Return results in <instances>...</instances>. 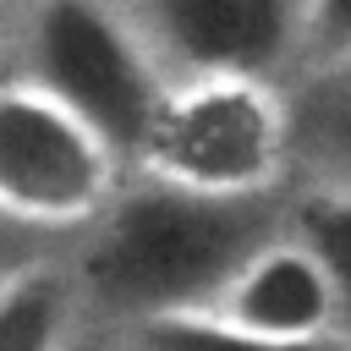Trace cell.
<instances>
[{"label":"cell","instance_id":"1","mask_svg":"<svg viewBox=\"0 0 351 351\" xmlns=\"http://www.w3.org/2000/svg\"><path fill=\"white\" fill-rule=\"evenodd\" d=\"M291 225V192H203L126 170L115 197L66 241L93 329L208 313L241 263Z\"/></svg>","mask_w":351,"mask_h":351},{"label":"cell","instance_id":"2","mask_svg":"<svg viewBox=\"0 0 351 351\" xmlns=\"http://www.w3.org/2000/svg\"><path fill=\"white\" fill-rule=\"evenodd\" d=\"M16 77L77 110L126 165H137L170 93L126 0H22Z\"/></svg>","mask_w":351,"mask_h":351},{"label":"cell","instance_id":"3","mask_svg":"<svg viewBox=\"0 0 351 351\" xmlns=\"http://www.w3.org/2000/svg\"><path fill=\"white\" fill-rule=\"evenodd\" d=\"M132 170L203 192H291L285 88L258 77L170 82Z\"/></svg>","mask_w":351,"mask_h":351},{"label":"cell","instance_id":"4","mask_svg":"<svg viewBox=\"0 0 351 351\" xmlns=\"http://www.w3.org/2000/svg\"><path fill=\"white\" fill-rule=\"evenodd\" d=\"M126 159L55 93L27 77L0 82V208L71 241L126 181Z\"/></svg>","mask_w":351,"mask_h":351},{"label":"cell","instance_id":"5","mask_svg":"<svg viewBox=\"0 0 351 351\" xmlns=\"http://www.w3.org/2000/svg\"><path fill=\"white\" fill-rule=\"evenodd\" d=\"M170 82L258 77L291 82L307 60V0H126Z\"/></svg>","mask_w":351,"mask_h":351},{"label":"cell","instance_id":"6","mask_svg":"<svg viewBox=\"0 0 351 351\" xmlns=\"http://www.w3.org/2000/svg\"><path fill=\"white\" fill-rule=\"evenodd\" d=\"M208 313H219L241 329H258V335H280V340L346 335L340 291H335L324 258L291 225L241 263V274L225 285V296Z\"/></svg>","mask_w":351,"mask_h":351},{"label":"cell","instance_id":"7","mask_svg":"<svg viewBox=\"0 0 351 351\" xmlns=\"http://www.w3.org/2000/svg\"><path fill=\"white\" fill-rule=\"evenodd\" d=\"M291 115V197L351 192V49L307 60L285 82Z\"/></svg>","mask_w":351,"mask_h":351},{"label":"cell","instance_id":"8","mask_svg":"<svg viewBox=\"0 0 351 351\" xmlns=\"http://www.w3.org/2000/svg\"><path fill=\"white\" fill-rule=\"evenodd\" d=\"M82 329L88 307L66 263V247L0 285V351H71Z\"/></svg>","mask_w":351,"mask_h":351},{"label":"cell","instance_id":"9","mask_svg":"<svg viewBox=\"0 0 351 351\" xmlns=\"http://www.w3.org/2000/svg\"><path fill=\"white\" fill-rule=\"evenodd\" d=\"M115 335L126 340V351H351V335L280 340V335L241 329L219 313H165V318H143Z\"/></svg>","mask_w":351,"mask_h":351},{"label":"cell","instance_id":"10","mask_svg":"<svg viewBox=\"0 0 351 351\" xmlns=\"http://www.w3.org/2000/svg\"><path fill=\"white\" fill-rule=\"evenodd\" d=\"M291 230L324 258V269L340 291L346 335H351V192H302V197H291Z\"/></svg>","mask_w":351,"mask_h":351},{"label":"cell","instance_id":"11","mask_svg":"<svg viewBox=\"0 0 351 351\" xmlns=\"http://www.w3.org/2000/svg\"><path fill=\"white\" fill-rule=\"evenodd\" d=\"M60 247H66L60 236H49V230H38V225H22V219H11V214L0 208V285H5L11 274H22L27 263L60 252Z\"/></svg>","mask_w":351,"mask_h":351},{"label":"cell","instance_id":"12","mask_svg":"<svg viewBox=\"0 0 351 351\" xmlns=\"http://www.w3.org/2000/svg\"><path fill=\"white\" fill-rule=\"evenodd\" d=\"M346 49H351V0H307V60H329Z\"/></svg>","mask_w":351,"mask_h":351},{"label":"cell","instance_id":"13","mask_svg":"<svg viewBox=\"0 0 351 351\" xmlns=\"http://www.w3.org/2000/svg\"><path fill=\"white\" fill-rule=\"evenodd\" d=\"M16 49H22V0H0V82L16 77Z\"/></svg>","mask_w":351,"mask_h":351},{"label":"cell","instance_id":"14","mask_svg":"<svg viewBox=\"0 0 351 351\" xmlns=\"http://www.w3.org/2000/svg\"><path fill=\"white\" fill-rule=\"evenodd\" d=\"M71 351H126V340H121L115 329H93V324H88V329H82V340H77Z\"/></svg>","mask_w":351,"mask_h":351}]
</instances>
